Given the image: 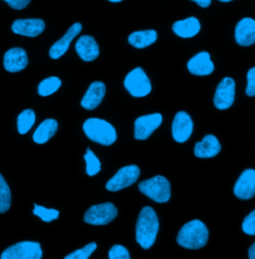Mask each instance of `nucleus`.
I'll return each instance as SVG.
<instances>
[{
    "label": "nucleus",
    "instance_id": "nucleus-1",
    "mask_svg": "<svg viewBox=\"0 0 255 259\" xmlns=\"http://www.w3.org/2000/svg\"><path fill=\"white\" fill-rule=\"evenodd\" d=\"M159 228V219L156 211L151 206H145L139 214L136 226V239L142 248L149 249L154 245Z\"/></svg>",
    "mask_w": 255,
    "mask_h": 259
},
{
    "label": "nucleus",
    "instance_id": "nucleus-2",
    "mask_svg": "<svg viewBox=\"0 0 255 259\" xmlns=\"http://www.w3.org/2000/svg\"><path fill=\"white\" fill-rule=\"evenodd\" d=\"M207 240L208 229L198 220L186 224L182 227L177 237L178 243L188 249H199L207 243Z\"/></svg>",
    "mask_w": 255,
    "mask_h": 259
},
{
    "label": "nucleus",
    "instance_id": "nucleus-3",
    "mask_svg": "<svg viewBox=\"0 0 255 259\" xmlns=\"http://www.w3.org/2000/svg\"><path fill=\"white\" fill-rule=\"evenodd\" d=\"M83 130L92 142L103 146H111L117 140V132L115 128L110 123L102 119H88L83 125Z\"/></svg>",
    "mask_w": 255,
    "mask_h": 259
},
{
    "label": "nucleus",
    "instance_id": "nucleus-4",
    "mask_svg": "<svg viewBox=\"0 0 255 259\" xmlns=\"http://www.w3.org/2000/svg\"><path fill=\"white\" fill-rule=\"evenodd\" d=\"M139 190L159 203L166 202L171 198L169 182L162 176H156L150 180L141 182L139 184Z\"/></svg>",
    "mask_w": 255,
    "mask_h": 259
},
{
    "label": "nucleus",
    "instance_id": "nucleus-5",
    "mask_svg": "<svg viewBox=\"0 0 255 259\" xmlns=\"http://www.w3.org/2000/svg\"><path fill=\"white\" fill-rule=\"evenodd\" d=\"M124 85L133 97H146L152 91V83L145 71L140 67L135 68L128 74Z\"/></svg>",
    "mask_w": 255,
    "mask_h": 259
},
{
    "label": "nucleus",
    "instance_id": "nucleus-6",
    "mask_svg": "<svg viewBox=\"0 0 255 259\" xmlns=\"http://www.w3.org/2000/svg\"><path fill=\"white\" fill-rule=\"evenodd\" d=\"M118 215L117 207L111 202L92 205L85 213L86 224L93 226H106L113 222Z\"/></svg>",
    "mask_w": 255,
    "mask_h": 259
},
{
    "label": "nucleus",
    "instance_id": "nucleus-7",
    "mask_svg": "<svg viewBox=\"0 0 255 259\" xmlns=\"http://www.w3.org/2000/svg\"><path fill=\"white\" fill-rule=\"evenodd\" d=\"M42 255L40 243L21 241L6 248L1 254V259H41Z\"/></svg>",
    "mask_w": 255,
    "mask_h": 259
},
{
    "label": "nucleus",
    "instance_id": "nucleus-8",
    "mask_svg": "<svg viewBox=\"0 0 255 259\" xmlns=\"http://www.w3.org/2000/svg\"><path fill=\"white\" fill-rule=\"evenodd\" d=\"M140 174L141 170L139 166L135 164L126 165L120 168L117 174L106 184V189L109 192H119L126 189L138 181Z\"/></svg>",
    "mask_w": 255,
    "mask_h": 259
},
{
    "label": "nucleus",
    "instance_id": "nucleus-9",
    "mask_svg": "<svg viewBox=\"0 0 255 259\" xmlns=\"http://www.w3.org/2000/svg\"><path fill=\"white\" fill-rule=\"evenodd\" d=\"M235 99V82L232 78L225 77L219 84L214 102L219 110H227L230 108Z\"/></svg>",
    "mask_w": 255,
    "mask_h": 259
},
{
    "label": "nucleus",
    "instance_id": "nucleus-10",
    "mask_svg": "<svg viewBox=\"0 0 255 259\" xmlns=\"http://www.w3.org/2000/svg\"><path fill=\"white\" fill-rule=\"evenodd\" d=\"M162 122V116L159 113L139 117L135 121V138L139 141H145L158 129Z\"/></svg>",
    "mask_w": 255,
    "mask_h": 259
},
{
    "label": "nucleus",
    "instance_id": "nucleus-11",
    "mask_svg": "<svg viewBox=\"0 0 255 259\" xmlns=\"http://www.w3.org/2000/svg\"><path fill=\"white\" fill-rule=\"evenodd\" d=\"M173 137L178 143H186L191 138L193 123L190 115L186 112L177 113L173 122Z\"/></svg>",
    "mask_w": 255,
    "mask_h": 259
},
{
    "label": "nucleus",
    "instance_id": "nucleus-12",
    "mask_svg": "<svg viewBox=\"0 0 255 259\" xmlns=\"http://www.w3.org/2000/svg\"><path fill=\"white\" fill-rule=\"evenodd\" d=\"M234 194L240 199H250L255 194V170L253 168L245 169L237 180Z\"/></svg>",
    "mask_w": 255,
    "mask_h": 259
},
{
    "label": "nucleus",
    "instance_id": "nucleus-13",
    "mask_svg": "<svg viewBox=\"0 0 255 259\" xmlns=\"http://www.w3.org/2000/svg\"><path fill=\"white\" fill-rule=\"evenodd\" d=\"M3 65L6 71L16 73L24 70L28 65V57L23 48L15 47L9 49L3 58Z\"/></svg>",
    "mask_w": 255,
    "mask_h": 259
},
{
    "label": "nucleus",
    "instance_id": "nucleus-14",
    "mask_svg": "<svg viewBox=\"0 0 255 259\" xmlns=\"http://www.w3.org/2000/svg\"><path fill=\"white\" fill-rule=\"evenodd\" d=\"M12 32L27 37H36L45 29V22L39 18L17 19L12 23Z\"/></svg>",
    "mask_w": 255,
    "mask_h": 259
},
{
    "label": "nucleus",
    "instance_id": "nucleus-15",
    "mask_svg": "<svg viewBox=\"0 0 255 259\" xmlns=\"http://www.w3.org/2000/svg\"><path fill=\"white\" fill-rule=\"evenodd\" d=\"M82 30V24L81 23H75L73 24L66 34L64 35L61 39H59L57 42H55L52 47L49 50V56L52 59H59L62 57L64 54L69 49V46L73 39L81 32Z\"/></svg>",
    "mask_w": 255,
    "mask_h": 259
},
{
    "label": "nucleus",
    "instance_id": "nucleus-16",
    "mask_svg": "<svg viewBox=\"0 0 255 259\" xmlns=\"http://www.w3.org/2000/svg\"><path fill=\"white\" fill-rule=\"evenodd\" d=\"M222 150V146L218 138L214 135H206L201 142L194 146V155L200 159H209L218 156Z\"/></svg>",
    "mask_w": 255,
    "mask_h": 259
},
{
    "label": "nucleus",
    "instance_id": "nucleus-17",
    "mask_svg": "<svg viewBox=\"0 0 255 259\" xmlns=\"http://www.w3.org/2000/svg\"><path fill=\"white\" fill-rule=\"evenodd\" d=\"M76 51L85 62H92L100 54L99 46L95 39L89 35L81 36L76 42Z\"/></svg>",
    "mask_w": 255,
    "mask_h": 259
},
{
    "label": "nucleus",
    "instance_id": "nucleus-18",
    "mask_svg": "<svg viewBox=\"0 0 255 259\" xmlns=\"http://www.w3.org/2000/svg\"><path fill=\"white\" fill-rule=\"evenodd\" d=\"M235 40L240 46H250L255 42V21L246 17L241 19L235 27Z\"/></svg>",
    "mask_w": 255,
    "mask_h": 259
},
{
    "label": "nucleus",
    "instance_id": "nucleus-19",
    "mask_svg": "<svg viewBox=\"0 0 255 259\" xmlns=\"http://www.w3.org/2000/svg\"><path fill=\"white\" fill-rule=\"evenodd\" d=\"M105 94H106L105 84L102 82H99V81L93 82L89 86L84 97L82 98L81 106L84 109L89 110V111L94 110L101 104V102L105 97Z\"/></svg>",
    "mask_w": 255,
    "mask_h": 259
},
{
    "label": "nucleus",
    "instance_id": "nucleus-20",
    "mask_svg": "<svg viewBox=\"0 0 255 259\" xmlns=\"http://www.w3.org/2000/svg\"><path fill=\"white\" fill-rule=\"evenodd\" d=\"M188 69L193 75L206 76L214 72L215 64L210 60V55L207 52H200L189 61Z\"/></svg>",
    "mask_w": 255,
    "mask_h": 259
},
{
    "label": "nucleus",
    "instance_id": "nucleus-21",
    "mask_svg": "<svg viewBox=\"0 0 255 259\" xmlns=\"http://www.w3.org/2000/svg\"><path fill=\"white\" fill-rule=\"evenodd\" d=\"M173 30L182 38H191L200 30L199 20L195 17H189L174 23Z\"/></svg>",
    "mask_w": 255,
    "mask_h": 259
},
{
    "label": "nucleus",
    "instance_id": "nucleus-22",
    "mask_svg": "<svg viewBox=\"0 0 255 259\" xmlns=\"http://www.w3.org/2000/svg\"><path fill=\"white\" fill-rule=\"evenodd\" d=\"M58 123L54 119H46L43 121L33 134V141L42 145L47 143L57 132Z\"/></svg>",
    "mask_w": 255,
    "mask_h": 259
},
{
    "label": "nucleus",
    "instance_id": "nucleus-23",
    "mask_svg": "<svg viewBox=\"0 0 255 259\" xmlns=\"http://www.w3.org/2000/svg\"><path fill=\"white\" fill-rule=\"evenodd\" d=\"M158 39V33L155 30H143L130 34L129 43L138 49H143L154 44Z\"/></svg>",
    "mask_w": 255,
    "mask_h": 259
},
{
    "label": "nucleus",
    "instance_id": "nucleus-24",
    "mask_svg": "<svg viewBox=\"0 0 255 259\" xmlns=\"http://www.w3.org/2000/svg\"><path fill=\"white\" fill-rule=\"evenodd\" d=\"M36 121V115L31 109L22 111L17 118V130L20 135H25L31 130Z\"/></svg>",
    "mask_w": 255,
    "mask_h": 259
},
{
    "label": "nucleus",
    "instance_id": "nucleus-25",
    "mask_svg": "<svg viewBox=\"0 0 255 259\" xmlns=\"http://www.w3.org/2000/svg\"><path fill=\"white\" fill-rule=\"evenodd\" d=\"M62 85V81L58 77H48L38 85V94L47 97L54 94Z\"/></svg>",
    "mask_w": 255,
    "mask_h": 259
},
{
    "label": "nucleus",
    "instance_id": "nucleus-26",
    "mask_svg": "<svg viewBox=\"0 0 255 259\" xmlns=\"http://www.w3.org/2000/svg\"><path fill=\"white\" fill-rule=\"evenodd\" d=\"M11 206V192L10 188L0 174V213L9 210Z\"/></svg>",
    "mask_w": 255,
    "mask_h": 259
},
{
    "label": "nucleus",
    "instance_id": "nucleus-27",
    "mask_svg": "<svg viewBox=\"0 0 255 259\" xmlns=\"http://www.w3.org/2000/svg\"><path fill=\"white\" fill-rule=\"evenodd\" d=\"M84 159L86 161V172L89 177H93L98 172H100L101 162L89 148L87 149V153L84 156Z\"/></svg>",
    "mask_w": 255,
    "mask_h": 259
},
{
    "label": "nucleus",
    "instance_id": "nucleus-28",
    "mask_svg": "<svg viewBox=\"0 0 255 259\" xmlns=\"http://www.w3.org/2000/svg\"><path fill=\"white\" fill-rule=\"evenodd\" d=\"M33 213L37 217H39L43 222L45 223H51L52 221H55L59 217V211L53 208H46L44 206L34 204Z\"/></svg>",
    "mask_w": 255,
    "mask_h": 259
},
{
    "label": "nucleus",
    "instance_id": "nucleus-29",
    "mask_svg": "<svg viewBox=\"0 0 255 259\" xmlns=\"http://www.w3.org/2000/svg\"><path fill=\"white\" fill-rule=\"evenodd\" d=\"M97 249L96 242H91L84 247L73 251L72 253L65 256V259H88Z\"/></svg>",
    "mask_w": 255,
    "mask_h": 259
},
{
    "label": "nucleus",
    "instance_id": "nucleus-30",
    "mask_svg": "<svg viewBox=\"0 0 255 259\" xmlns=\"http://www.w3.org/2000/svg\"><path fill=\"white\" fill-rule=\"evenodd\" d=\"M109 258L110 259H130V253L127 248L123 245L116 244L114 245L109 251Z\"/></svg>",
    "mask_w": 255,
    "mask_h": 259
},
{
    "label": "nucleus",
    "instance_id": "nucleus-31",
    "mask_svg": "<svg viewBox=\"0 0 255 259\" xmlns=\"http://www.w3.org/2000/svg\"><path fill=\"white\" fill-rule=\"evenodd\" d=\"M242 230L248 235H255V210H252L243 221Z\"/></svg>",
    "mask_w": 255,
    "mask_h": 259
},
{
    "label": "nucleus",
    "instance_id": "nucleus-32",
    "mask_svg": "<svg viewBox=\"0 0 255 259\" xmlns=\"http://www.w3.org/2000/svg\"><path fill=\"white\" fill-rule=\"evenodd\" d=\"M246 95L249 97L255 96V68H251L247 73V87Z\"/></svg>",
    "mask_w": 255,
    "mask_h": 259
},
{
    "label": "nucleus",
    "instance_id": "nucleus-33",
    "mask_svg": "<svg viewBox=\"0 0 255 259\" xmlns=\"http://www.w3.org/2000/svg\"><path fill=\"white\" fill-rule=\"evenodd\" d=\"M11 8L15 10H22L28 6L31 0H4Z\"/></svg>",
    "mask_w": 255,
    "mask_h": 259
},
{
    "label": "nucleus",
    "instance_id": "nucleus-34",
    "mask_svg": "<svg viewBox=\"0 0 255 259\" xmlns=\"http://www.w3.org/2000/svg\"><path fill=\"white\" fill-rule=\"evenodd\" d=\"M191 1H194L195 3H197L202 8L208 7L210 5V3H211V0H191Z\"/></svg>",
    "mask_w": 255,
    "mask_h": 259
},
{
    "label": "nucleus",
    "instance_id": "nucleus-35",
    "mask_svg": "<svg viewBox=\"0 0 255 259\" xmlns=\"http://www.w3.org/2000/svg\"><path fill=\"white\" fill-rule=\"evenodd\" d=\"M248 257L250 259L255 258V243H253L251 245V247L249 248V251H248Z\"/></svg>",
    "mask_w": 255,
    "mask_h": 259
},
{
    "label": "nucleus",
    "instance_id": "nucleus-36",
    "mask_svg": "<svg viewBox=\"0 0 255 259\" xmlns=\"http://www.w3.org/2000/svg\"><path fill=\"white\" fill-rule=\"evenodd\" d=\"M110 2H114V3H116V2H121V1H123V0H109Z\"/></svg>",
    "mask_w": 255,
    "mask_h": 259
},
{
    "label": "nucleus",
    "instance_id": "nucleus-37",
    "mask_svg": "<svg viewBox=\"0 0 255 259\" xmlns=\"http://www.w3.org/2000/svg\"><path fill=\"white\" fill-rule=\"evenodd\" d=\"M222 2H229V1H232V0H220Z\"/></svg>",
    "mask_w": 255,
    "mask_h": 259
}]
</instances>
